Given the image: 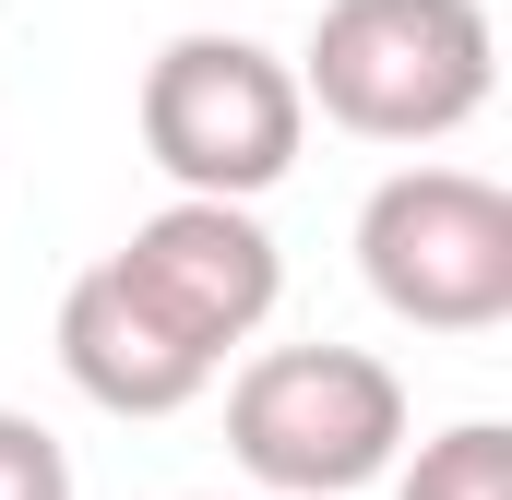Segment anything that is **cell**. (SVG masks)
Instances as JSON below:
<instances>
[{"mask_svg": "<svg viewBox=\"0 0 512 500\" xmlns=\"http://www.w3.org/2000/svg\"><path fill=\"white\" fill-rule=\"evenodd\" d=\"M286 72L298 108H322L358 143H453L501 96V24L489 0H322Z\"/></svg>", "mask_w": 512, "mask_h": 500, "instance_id": "obj_1", "label": "cell"}, {"mask_svg": "<svg viewBox=\"0 0 512 500\" xmlns=\"http://www.w3.org/2000/svg\"><path fill=\"white\" fill-rule=\"evenodd\" d=\"M227 453L274 500H346L405 465V370L370 346H262L227 381Z\"/></svg>", "mask_w": 512, "mask_h": 500, "instance_id": "obj_2", "label": "cell"}, {"mask_svg": "<svg viewBox=\"0 0 512 500\" xmlns=\"http://www.w3.org/2000/svg\"><path fill=\"white\" fill-rule=\"evenodd\" d=\"M143 155L167 167L179 203H262L298 143H310V108H298V72L262 48V36H227V24H191L143 60Z\"/></svg>", "mask_w": 512, "mask_h": 500, "instance_id": "obj_3", "label": "cell"}, {"mask_svg": "<svg viewBox=\"0 0 512 500\" xmlns=\"http://www.w3.org/2000/svg\"><path fill=\"white\" fill-rule=\"evenodd\" d=\"M358 274L417 334L512 322V191L477 167H393L358 203Z\"/></svg>", "mask_w": 512, "mask_h": 500, "instance_id": "obj_4", "label": "cell"}, {"mask_svg": "<svg viewBox=\"0 0 512 500\" xmlns=\"http://www.w3.org/2000/svg\"><path fill=\"white\" fill-rule=\"evenodd\" d=\"M108 274L203 370H227V346H251L262 322H274V298H286V250H274V227H262L251 203H179V191L108 250Z\"/></svg>", "mask_w": 512, "mask_h": 500, "instance_id": "obj_5", "label": "cell"}, {"mask_svg": "<svg viewBox=\"0 0 512 500\" xmlns=\"http://www.w3.org/2000/svg\"><path fill=\"white\" fill-rule=\"evenodd\" d=\"M60 370L84 405H108V417H179V405H203L215 370L131 298L108 262H84L72 286H60Z\"/></svg>", "mask_w": 512, "mask_h": 500, "instance_id": "obj_6", "label": "cell"}, {"mask_svg": "<svg viewBox=\"0 0 512 500\" xmlns=\"http://www.w3.org/2000/svg\"><path fill=\"white\" fill-rule=\"evenodd\" d=\"M393 500H512V429L501 417H465V429L417 441V465L393 477Z\"/></svg>", "mask_w": 512, "mask_h": 500, "instance_id": "obj_7", "label": "cell"}, {"mask_svg": "<svg viewBox=\"0 0 512 500\" xmlns=\"http://www.w3.org/2000/svg\"><path fill=\"white\" fill-rule=\"evenodd\" d=\"M0 500H72V453L24 405H0Z\"/></svg>", "mask_w": 512, "mask_h": 500, "instance_id": "obj_8", "label": "cell"}]
</instances>
